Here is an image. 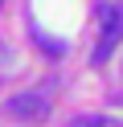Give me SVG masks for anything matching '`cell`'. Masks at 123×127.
Returning <instances> with one entry per match:
<instances>
[{"instance_id": "cell-1", "label": "cell", "mask_w": 123, "mask_h": 127, "mask_svg": "<svg viewBox=\"0 0 123 127\" xmlns=\"http://www.w3.org/2000/svg\"><path fill=\"white\" fill-rule=\"evenodd\" d=\"M98 49L90 53V62L94 66H103L107 58H111V49L123 41V4H115V0H107V4H98Z\"/></svg>"}, {"instance_id": "cell-2", "label": "cell", "mask_w": 123, "mask_h": 127, "mask_svg": "<svg viewBox=\"0 0 123 127\" xmlns=\"http://www.w3.org/2000/svg\"><path fill=\"white\" fill-rule=\"evenodd\" d=\"M4 107H8V115L25 119V123H41V119H49V98H45V94H37V90L12 94V98L4 102Z\"/></svg>"}, {"instance_id": "cell-3", "label": "cell", "mask_w": 123, "mask_h": 127, "mask_svg": "<svg viewBox=\"0 0 123 127\" xmlns=\"http://www.w3.org/2000/svg\"><path fill=\"white\" fill-rule=\"evenodd\" d=\"M70 127H123V119H115V115H78V119H70Z\"/></svg>"}]
</instances>
